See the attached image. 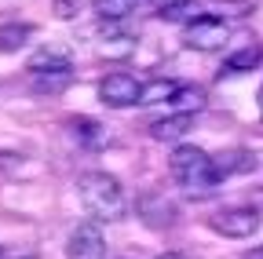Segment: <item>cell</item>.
<instances>
[{
    "instance_id": "1",
    "label": "cell",
    "mask_w": 263,
    "mask_h": 259,
    "mask_svg": "<svg viewBox=\"0 0 263 259\" xmlns=\"http://www.w3.org/2000/svg\"><path fill=\"white\" fill-rule=\"evenodd\" d=\"M77 197L95 223H121V219H128V208H132L121 179L110 172H81L77 175Z\"/></svg>"
},
{
    "instance_id": "2",
    "label": "cell",
    "mask_w": 263,
    "mask_h": 259,
    "mask_svg": "<svg viewBox=\"0 0 263 259\" xmlns=\"http://www.w3.org/2000/svg\"><path fill=\"white\" fill-rule=\"evenodd\" d=\"M172 175L183 186L186 197H209V193L219 186L212 153H205L201 146H190V143L172 150Z\"/></svg>"
},
{
    "instance_id": "3",
    "label": "cell",
    "mask_w": 263,
    "mask_h": 259,
    "mask_svg": "<svg viewBox=\"0 0 263 259\" xmlns=\"http://www.w3.org/2000/svg\"><path fill=\"white\" fill-rule=\"evenodd\" d=\"M136 215L143 219V226H150V230H172L179 223V205L164 190H146V193L136 197Z\"/></svg>"
},
{
    "instance_id": "4",
    "label": "cell",
    "mask_w": 263,
    "mask_h": 259,
    "mask_svg": "<svg viewBox=\"0 0 263 259\" xmlns=\"http://www.w3.org/2000/svg\"><path fill=\"white\" fill-rule=\"evenodd\" d=\"M230 41V26L223 18H197L190 26H183V44L190 51H219Z\"/></svg>"
},
{
    "instance_id": "5",
    "label": "cell",
    "mask_w": 263,
    "mask_h": 259,
    "mask_svg": "<svg viewBox=\"0 0 263 259\" xmlns=\"http://www.w3.org/2000/svg\"><path fill=\"white\" fill-rule=\"evenodd\" d=\"M99 99H103L110 110L139 106V99H143V84L132 77V73H106L103 81H99Z\"/></svg>"
},
{
    "instance_id": "6",
    "label": "cell",
    "mask_w": 263,
    "mask_h": 259,
    "mask_svg": "<svg viewBox=\"0 0 263 259\" xmlns=\"http://www.w3.org/2000/svg\"><path fill=\"white\" fill-rule=\"evenodd\" d=\"M209 226L216 234L230 237V241H245L259 230V212L256 208H223L209 219Z\"/></svg>"
},
{
    "instance_id": "7",
    "label": "cell",
    "mask_w": 263,
    "mask_h": 259,
    "mask_svg": "<svg viewBox=\"0 0 263 259\" xmlns=\"http://www.w3.org/2000/svg\"><path fill=\"white\" fill-rule=\"evenodd\" d=\"M66 259H110L106 237L99 230V223H81L66 241Z\"/></svg>"
},
{
    "instance_id": "8",
    "label": "cell",
    "mask_w": 263,
    "mask_h": 259,
    "mask_svg": "<svg viewBox=\"0 0 263 259\" xmlns=\"http://www.w3.org/2000/svg\"><path fill=\"white\" fill-rule=\"evenodd\" d=\"M259 62H263V44H259V41H249V44H241V48H234V51H227L223 70H219V73H227V77L252 73Z\"/></svg>"
},
{
    "instance_id": "9",
    "label": "cell",
    "mask_w": 263,
    "mask_h": 259,
    "mask_svg": "<svg viewBox=\"0 0 263 259\" xmlns=\"http://www.w3.org/2000/svg\"><path fill=\"white\" fill-rule=\"evenodd\" d=\"M212 161H216V179H219V183L230 179V175H245V172L256 168V153H252V150H238V146L216 153Z\"/></svg>"
},
{
    "instance_id": "10",
    "label": "cell",
    "mask_w": 263,
    "mask_h": 259,
    "mask_svg": "<svg viewBox=\"0 0 263 259\" xmlns=\"http://www.w3.org/2000/svg\"><path fill=\"white\" fill-rule=\"evenodd\" d=\"M190 128H194V117L190 113H168V117H157L150 124V139L154 143H179Z\"/></svg>"
},
{
    "instance_id": "11",
    "label": "cell",
    "mask_w": 263,
    "mask_h": 259,
    "mask_svg": "<svg viewBox=\"0 0 263 259\" xmlns=\"http://www.w3.org/2000/svg\"><path fill=\"white\" fill-rule=\"evenodd\" d=\"M205 106H209V91H205L201 84H179L176 99H172V113H190V117H197Z\"/></svg>"
},
{
    "instance_id": "12",
    "label": "cell",
    "mask_w": 263,
    "mask_h": 259,
    "mask_svg": "<svg viewBox=\"0 0 263 259\" xmlns=\"http://www.w3.org/2000/svg\"><path fill=\"white\" fill-rule=\"evenodd\" d=\"M66 128H70V135L77 143H84V146H103L110 139L106 128L99 124V121H91V117H73V121H66Z\"/></svg>"
},
{
    "instance_id": "13",
    "label": "cell",
    "mask_w": 263,
    "mask_h": 259,
    "mask_svg": "<svg viewBox=\"0 0 263 259\" xmlns=\"http://www.w3.org/2000/svg\"><path fill=\"white\" fill-rule=\"evenodd\" d=\"M33 77V91H41V95H59L70 88L73 81V66H66V70H44V73H29Z\"/></svg>"
},
{
    "instance_id": "14",
    "label": "cell",
    "mask_w": 263,
    "mask_h": 259,
    "mask_svg": "<svg viewBox=\"0 0 263 259\" xmlns=\"http://www.w3.org/2000/svg\"><path fill=\"white\" fill-rule=\"evenodd\" d=\"M176 91H179V81H172V77H154L150 84H143V99H139V106L172 103V99H176Z\"/></svg>"
},
{
    "instance_id": "15",
    "label": "cell",
    "mask_w": 263,
    "mask_h": 259,
    "mask_svg": "<svg viewBox=\"0 0 263 259\" xmlns=\"http://www.w3.org/2000/svg\"><path fill=\"white\" fill-rule=\"evenodd\" d=\"M70 66V51L66 48H41L37 55L29 58V73H44V70H66Z\"/></svg>"
},
{
    "instance_id": "16",
    "label": "cell",
    "mask_w": 263,
    "mask_h": 259,
    "mask_svg": "<svg viewBox=\"0 0 263 259\" xmlns=\"http://www.w3.org/2000/svg\"><path fill=\"white\" fill-rule=\"evenodd\" d=\"M91 4H95V15L103 22H117V18H128L143 0H91Z\"/></svg>"
},
{
    "instance_id": "17",
    "label": "cell",
    "mask_w": 263,
    "mask_h": 259,
    "mask_svg": "<svg viewBox=\"0 0 263 259\" xmlns=\"http://www.w3.org/2000/svg\"><path fill=\"white\" fill-rule=\"evenodd\" d=\"M136 37H128V33H114V37H103V44H99V55L103 58H128V55H136Z\"/></svg>"
},
{
    "instance_id": "18",
    "label": "cell",
    "mask_w": 263,
    "mask_h": 259,
    "mask_svg": "<svg viewBox=\"0 0 263 259\" xmlns=\"http://www.w3.org/2000/svg\"><path fill=\"white\" fill-rule=\"evenodd\" d=\"M29 33H33V26H26V22H4L0 26V51H18L29 41Z\"/></svg>"
},
{
    "instance_id": "19",
    "label": "cell",
    "mask_w": 263,
    "mask_h": 259,
    "mask_svg": "<svg viewBox=\"0 0 263 259\" xmlns=\"http://www.w3.org/2000/svg\"><path fill=\"white\" fill-rule=\"evenodd\" d=\"M84 8V0H51V11H55V18L59 22H70V18H77V11Z\"/></svg>"
},
{
    "instance_id": "20",
    "label": "cell",
    "mask_w": 263,
    "mask_h": 259,
    "mask_svg": "<svg viewBox=\"0 0 263 259\" xmlns=\"http://www.w3.org/2000/svg\"><path fill=\"white\" fill-rule=\"evenodd\" d=\"M154 259H190L186 252H161V255H154Z\"/></svg>"
},
{
    "instance_id": "21",
    "label": "cell",
    "mask_w": 263,
    "mask_h": 259,
    "mask_svg": "<svg viewBox=\"0 0 263 259\" xmlns=\"http://www.w3.org/2000/svg\"><path fill=\"white\" fill-rule=\"evenodd\" d=\"M245 259H263V248H252V252H249Z\"/></svg>"
},
{
    "instance_id": "22",
    "label": "cell",
    "mask_w": 263,
    "mask_h": 259,
    "mask_svg": "<svg viewBox=\"0 0 263 259\" xmlns=\"http://www.w3.org/2000/svg\"><path fill=\"white\" fill-rule=\"evenodd\" d=\"M256 103H259V110H263V84H259V95H256Z\"/></svg>"
},
{
    "instance_id": "23",
    "label": "cell",
    "mask_w": 263,
    "mask_h": 259,
    "mask_svg": "<svg viewBox=\"0 0 263 259\" xmlns=\"http://www.w3.org/2000/svg\"><path fill=\"white\" fill-rule=\"evenodd\" d=\"M22 259H41V255H22Z\"/></svg>"
},
{
    "instance_id": "24",
    "label": "cell",
    "mask_w": 263,
    "mask_h": 259,
    "mask_svg": "<svg viewBox=\"0 0 263 259\" xmlns=\"http://www.w3.org/2000/svg\"><path fill=\"white\" fill-rule=\"evenodd\" d=\"M0 259H4V248H0Z\"/></svg>"
}]
</instances>
